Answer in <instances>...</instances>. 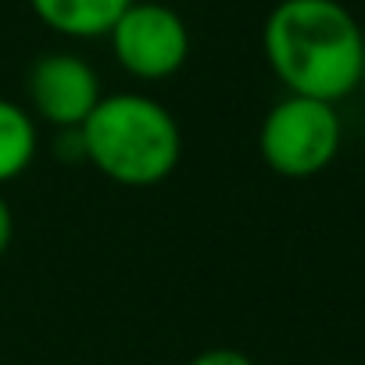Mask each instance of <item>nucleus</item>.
<instances>
[{
  "instance_id": "1",
  "label": "nucleus",
  "mask_w": 365,
  "mask_h": 365,
  "mask_svg": "<svg viewBox=\"0 0 365 365\" xmlns=\"http://www.w3.org/2000/svg\"><path fill=\"white\" fill-rule=\"evenodd\" d=\"M262 47L287 93L336 104L365 83V33L340 0H279Z\"/></svg>"
},
{
  "instance_id": "2",
  "label": "nucleus",
  "mask_w": 365,
  "mask_h": 365,
  "mask_svg": "<svg viewBox=\"0 0 365 365\" xmlns=\"http://www.w3.org/2000/svg\"><path fill=\"white\" fill-rule=\"evenodd\" d=\"M79 147L90 165L118 187H154L175 172L182 136L172 111L154 97L111 93L101 97L79 125Z\"/></svg>"
},
{
  "instance_id": "3",
  "label": "nucleus",
  "mask_w": 365,
  "mask_h": 365,
  "mask_svg": "<svg viewBox=\"0 0 365 365\" xmlns=\"http://www.w3.org/2000/svg\"><path fill=\"white\" fill-rule=\"evenodd\" d=\"M340 140H344V122L336 104L287 93L262 118L258 150L276 175L312 179L333 165Z\"/></svg>"
},
{
  "instance_id": "4",
  "label": "nucleus",
  "mask_w": 365,
  "mask_h": 365,
  "mask_svg": "<svg viewBox=\"0 0 365 365\" xmlns=\"http://www.w3.org/2000/svg\"><path fill=\"white\" fill-rule=\"evenodd\" d=\"M108 36L118 65L143 83L175 76L190 54L187 22L158 0H133Z\"/></svg>"
},
{
  "instance_id": "5",
  "label": "nucleus",
  "mask_w": 365,
  "mask_h": 365,
  "mask_svg": "<svg viewBox=\"0 0 365 365\" xmlns=\"http://www.w3.org/2000/svg\"><path fill=\"white\" fill-rule=\"evenodd\" d=\"M26 93L33 111L58 129H79L104 97L93 65L83 61L79 54H61V51L33 61L26 76Z\"/></svg>"
},
{
  "instance_id": "6",
  "label": "nucleus",
  "mask_w": 365,
  "mask_h": 365,
  "mask_svg": "<svg viewBox=\"0 0 365 365\" xmlns=\"http://www.w3.org/2000/svg\"><path fill=\"white\" fill-rule=\"evenodd\" d=\"M29 4L47 29L72 40H97L111 33L133 0H29Z\"/></svg>"
},
{
  "instance_id": "7",
  "label": "nucleus",
  "mask_w": 365,
  "mask_h": 365,
  "mask_svg": "<svg viewBox=\"0 0 365 365\" xmlns=\"http://www.w3.org/2000/svg\"><path fill=\"white\" fill-rule=\"evenodd\" d=\"M36 143H40V136H36L33 115L22 104L0 97V187L19 179L33 165Z\"/></svg>"
},
{
  "instance_id": "8",
  "label": "nucleus",
  "mask_w": 365,
  "mask_h": 365,
  "mask_svg": "<svg viewBox=\"0 0 365 365\" xmlns=\"http://www.w3.org/2000/svg\"><path fill=\"white\" fill-rule=\"evenodd\" d=\"M187 365H255V361L237 347H208V351L194 354Z\"/></svg>"
},
{
  "instance_id": "9",
  "label": "nucleus",
  "mask_w": 365,
  "mask_h": 365,
  "mask_svg": "<svg viewBox=\"0 0 365 365\" xmlns=\"http://www.w3.org/2000/svg\"><path fill=\"white\" fill-rule=\"evenodd\" d=\"M11 237H15V215H11V205H8L4 197H0V258L8 255Z\"/></svg>"
}]
</instances>
